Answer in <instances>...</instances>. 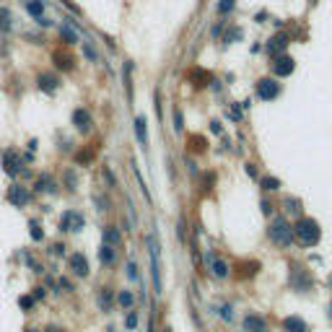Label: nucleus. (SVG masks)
<instances>
[{"label": "nucleus", "mask_w": 332, "mask_h": 332, "mask_svg": "<svg viewBox=\"0 0 332 332\" xmlns=\"http://www.w3.org/2000/svg\"><path fill=\"white\" fill-rule=\"evenodd\" d=\"M213 182H216V174H210V171H208V174H202V190H210V187H213Z\"/></svg>", "instance_id": "37"}, {"label": "nucleus", "mask_w": 332, "mask_h": 332, "mask_svg": "<svg viewBox=\"0 0 332 332\" xmlns=\"http://www.w3.org/2000/svg\"><path fill=\"white\" fill-rule=\"evenodd\" d=\"M150 270H153V285H156V296L161 293V270H158V252L150 254Z\"/></svg>", "instance_id": "26"}, {"label": "nucleus", "mask_w": 332, "mask_h": 332, "mask_svg": "<svg viewBox=\"0 0 332 332\" xmlns=\"http://www.w3.org/2000/svg\"><path fill=\"white\" fill-rule=\"evenodd\" d=\"M91 156H94L91 148H88V150H81V153L75 156V161H78V164H88V161H91Z\"/></svg>", "instance_id": "36"}, {"label": "nucleus", "mask_w": 332, "mask_h": 332, "mask_svg": "<svg viewBox=\"0 0 332 332\" xmlns=\"http://www.w3.org/2000/svg\"><path fill=\"white\" fill-rule=\"evenodd\" d=\"M270 210H273V208H270V202L262 200V213H270Z\"/></svg>", "instance_id": "49"}, {"label": "nucleus", "mask_w": 332, "mask_h": 332, "mask_svg": "<svg viewBox=\"0 0 332 332\" xmlns=\"http://www.w3.org/2000/svg\"><path fill=\"white\" fill-rule=\"evenodd\" d=\"M60 229H63V231H81L83 229V216L67 210V213L63 216V221H60Z\"/></svg>", "instance_id": "10"}, {"label": "nucleus", "mask_w": 332, "mask_h": 332, "mask_svg": "<svg viewBox=\"0 0 332 332\" xmlns=\"http://www.w3.org/2000/svg\"><path fill=\"white\" fill-rule=\"evenodd\" d=\"M67 265H70V270L78 278H86L88 275V260L83 257L81 252H75V254H70V260H67Z\"/></svg>", "instance_id": "13"}, {"label": "nucleus", "mask_w": 332, "mask_h": 332, "mask_svg": "<svg viewBox=\"0 0 332 332\" xmlns=\"http://www.w3.org/2000/svg\"><path fill=\"white\" fill-rule=\"evenodd\" d=\"M26 332H36V330H26Z\"/></svg>", "instance_id": "55"}, {"label": "nucleus", "mask_w": 332, "mask_h": 332, "mask_svg": "<svg viewBox=\"0 0 332 332\" xmlns=\"http://www.w3.org/2000/svg\"><path fill=\"white\" fill-rule=\"evenodd\" d=\"M283 205H285V210H291V213H299L301 210V202L296 198H283Z\"/></svg>", "instance_id": "32"}, {"label": "nucleus", "mask_w": 332, "mask_h": 332, "mask_svg": "<svg viewBox=\"0 0 332 332\" xmlns=\"http://www.w3.org/2000/svg\"><path fill=\"white\" fill-rule=\"evenodd\" d=\"M5 198H8V202L13 208H26L29 200H32V192H29L24 184H11L8 192H5Z\"/></svg>", "instance_id": "5"}, {"label": "nucleus", "mask_w": 332, "mask_h": 332, "mask_svg": "<svg viewBox=\"0 0 332 332\" xmlns=\"http://www.w3.org/2000/svg\"><path fill=\"white\" fill-rule=\"evenodd\" d=\"M36 88H39L42 94H55L60 88V78L52 73H39L36 75Z\"/></svg>", "instance_id": "9"}, {"label": "nucleus", "mask_w": 332, "mask_h": 332, "mask_svg": "<svg viewBox=\"0 0 332 332\" xmlns=\"http://www.w3.org/2000/svg\"><path fill=\"white\" fill-rule=\"evenodd\" d=\"M208 265H210V273H213L216 278H226V275H229V265H226L223 260L210 257V260H208Z\"/></svg>", "instance_id": "22"}, {"label": "nucleus", "mask_w": 332, "mask_h": 332, "mask_svg": "<svg viewBox=\"0 0 332 332\" xmlns=\"http://www.w3.org/2000/svg\"><path fill=\"white\" fill-rule=\"evenodd\" d=\"M18 306H21V309H32V306H34V299H32V296H21V299H18Z\"/></svg>", "instance_id": "39"}, {"label": "nucleus", "mask_w": 332, "mask_h": 332, "mask_svg": "<svg viewBox=\"0 0 332 332\" xmlns=\"http://www.w3.org/2000/svg\"><path fill=\"white\" fill-rule=\"evenodd\" d=\"M316 3H319V0H309V5H316Z\"/></svg>", "instance_id": "51"}, {"label": "nucleus", "mask_w": 332, "mask_h": 332, "mask_svg": "<svg viewBox=\"0 0 332 332\" xmlns=\"http://www.w3.org/2000/svg\"><path fill=\"white\" fill-rule=\"evenodd\" d=\"M112 306H115V291H112V288H101L99 291V309H101V312H109Z\"/></svg>", "instance_id": "20"}, {"label": "nucleus", "mask_w": 332, "mask_h": 332, "mask_svg": "<svg viewBox=\"0 0 332 332\" xmlns=\"http://www.w3.org/2000/svg\"><path fill=\"white\" fill-rule=\"evenodd\" d=\"M24 8H26L29 16L39 18V16H44V0H26V3H24Z\"/></svg>", "instance_id": "24"}, {"label": "nucleus", "mask_w": 332, "mask_h": 332, "mask_svg": "<svg viewBox=\"0 0 332 332\" xmlns=\"http://www.w3.org/2000/svg\"><path fill=\"white\" fill-rule=\"evenodd\" d=\"M127 275H130V278H138V265H135V262H127Z\"/></svg>", "instance_id": "43"}, {"label": "nucleus", "mask_w": 332, "mask_h": 332, "mask_svg": "<svg viewBox=\"0 0 332 332\" xmlns=\"http://www.w3.org/2000/svg\"><path fill=\"white\" fill-rule=\"evenodd\" d=\"M190 150L192 153H205L208 150V143H205V138H202V135H190Z\"/></svg>", "instance_id": "27"}, {"label": "nucleus", "mask_w": 332, "mask_h": 332, "mask_svg": "<svg viewBox=\"0 0 332 332\" xmlns=\"http://www.w3.org/2000/svg\"><path fill=\"white\" fill-rule=\"evenodd\" d=\"M229 115H231V119H241V107L236 104V107H233V109L229 112Z\"/></svg>", "instance_id": "45"}, {"label": "nucleus", "mask_w": 332, "mask_h": 332, "mask_svg": "<svg viewBox=\"0 0 332 332\" xmlns=\"http://www.w3.org/2000/svg\"><path fill=\"white\" fill-rule=\"evenodd\" d=\"M330 291H332V275H330Z\"/></svg>", "instance_id": "54"}, {"label": "nucleus", "mask_w": 332, "mask_h": 332, "mask_svg": "<svg viewBox=\"0 0 332 332\" xmlns=\"http://www.w3.org/2000/svg\"><path fill=\"white\" fill-rule=\"evenodd\" d=\"M47 332H63V330H60V327H50Z\"/></svg>", "instance_id": "50"}, {"label": "nucleus", "mask_w": 332, "mask_h": 332, "mask_svg": "<svg viewBox=\"0 0 332 332\" xmlns=\"http://www.w3.org/2000/svg\"><path fill=\"white\" fill-rule=\"evenodd\" d=\"M52 63H55L57 70H73L75 60H73L70 52H65V50H55V52H52Z\"/></svg>", "instance_id": "11"}, {"label": "nucleus", "mask_w": 332, "mask_h": 332, "mask_svg": "<svg viewBox=\"0 0 332 332\" xmlns=\"http://www.w3.org/2000/svg\"><path fill=\"white\" fill-rule=\"evenodd\" d=\"M73 125L78 127L81 133H88V130H91V125H94V119L83 107H78V109H73Z\"/></svg>", "instance_id": "12"}, {"label": "nucleus", "mask_w": 332, "mask_h": 332, "mask_svg": "<svg viewBox=\"0 0 332 332\" xmlns=\"http://www.w3.org/2000/svg\"><path fill=\"white\" fill-rule=\"evenodd\" d=\"M133 130H135V138H138L140 148H148V130H146V117L138 115L133 122Z\"/></svg>", "instance_id": "15"}, {"label": "nucleus", "mask_w": 332, "mask_h": 332, "mask_svg": "<svg viewBox=\"0 0 332 332\" xmlns=\"http://www.w3.org/2000/svg\"><path fill=\"white\" fill-rule=\"evenodd\" d=\"M296 70V63H293L291 55H285V52H281V55L273 57V73L278 75V78H288V75Z\"/></svg>", "instance_id": "6"}, {"label": "nucleus", "mask_w": 332, "mask_h": 332, "mask_svg": "<svg viewBox=\"0 0 332 332\" xmlns=\"http://www.w3.org/2000/svg\"><path fill=\"white\" fill-rule=\"evenodd\" d=\"M26 164V158H21L16 150H5L3 153V171L5 174H18V171H24L21 166Z\"/></svg>", "instance_id": "8"}, {"label": "nucleus", "mask_w": 332, "mask_h": 332, "mask_svg": "<svg viewBox=\"0 0 332 332\" xmlns=\"http://www.w3.org/2000/svg\"><path fill=\"white\" fill-rule=\"evenodd\" d=\"M99 260H101V265H115V260H117L115 247H112V244H101V249H99Z\"/></svg>", "instance_id": "23"}, {"label": "nucleus", "mask_w": 332, "mask_h": 332, "mask_svg": "<svg viewBox=\"0 0 332 332\" xmlns=\"http://www.w3.org/2000/svg\"><path fill=\"white\" fill-rule=\"evenodd\" d=\"M65 184H67V190H75V174L73 171H65Z\"/></svg>", "instance_id": "41"}, {"label": "nucleus", "mask_w": 332, "mask_h": 332, "mask_svg": "<svg viewBox=\"0 0 332 332\" xmlns=\"http://www.w3.org/2000/svg\"><path fill=\"white\" fill-rule=\"evenodd\" d=\"M135 324H138V312H130V314H127V319H125V327L133 330Z\"/></svg>", "instance_id": "38"}, {"label": "nucleus", "mask_w": 332, "mask_h": 332, "mask_svg": "<svg viewBox=\"0 0 332 332\" xmlns=\"http://www.w3.org/2000/svg\"><path fill=\"white\" fill-rule=\"evenodd\" d=\"M83 52H86L88 60H99V55H96V50L91 47V44H83Z\"/></svg>", "instance_id": "40"}, {"label": "nucleus", "mask_w": 332, "mask_h": 332, "mask_svg": "<svg viewBox=\"0 0 332 332\" xmlns=\"http://www.w3.org/2000/svg\"><path fill=\"white\" fill-rule=\"evenodd\" d=\"M60 36H63V42H65V44H75V42L81 39L78 32L73 29V21H70V18H67V24L60 26Z\"/></svg>", "instance_id": "16"}, {"label": "nucleus", "mask_w": 332, "mask_h": 332, "mask_svg": "<svg viewBox=\"0 0 332 332\" xmlns=\"http://www.w3.org/2000/svg\"><path fill=\"white\" fill-rule=\"evenodd\" d=\"M104 244H112V247L119 244V231H117V226H107V229H104Z\"/></svg>", "instance_id": "28"}, {"label": "nucleus", "mask_w": 332, "mask_h": 332, "mask_svg": "<svg viewBox=\"0 0 332 332\" xmlns=\"http://www.w3.org/2000/svg\"><path fill=\"white\" fill-rule=\"evenodd\" d=\"M293 236H296L304 247H316L322 239V229L314 218H299L293 226Z\"/></svg>", "instance_id": "1"}, {"label": "nucleus", "mask_w": 332, "mask_h": 332, "mask_svg": "<svg viewBox=\"0 0 332 332\" xmlns=\"http://www.w3.org/2000/svg\"><path fill=\"white\" fill-rule=\"evenodd\" d=\"M247 174H249V177H257V169H254V164H247Z\"/></svg>", "instance_id": "47"}, {"label": "nucleus", "mask_w": 332, "mask_h": 332, "mask_svg": "<svg viewBox=\"0 0 332 332\" xmlns=\"http://www.w3.org/2000/svg\"><path fill=\"white\" fill-rule=\"evenodd\" d=\"M330 319H332V304H330Z\"/></svg>", "instance_id": "53"}, {"label": "nucleus", "mask_w": 332, "mask_h": 332, "mask_svg": "<svg viewBox=\"0 0 332 332\" xmlns=\"http://www.w3.org/2000/svg\"><path fill=\"white\" fill-rule=\"evenodd\" d=\"M233 8H236V0H218V3H216V13H218V16H229Z\"/></svg>", "instance_id": "29"}, {"label": "nucleus", "mask_w": 332, "mask_h": 332, "mask_svg": "<svg viewBox=\"0 0 332 332\" xmlns=\"http://www.w3.org/2000/svg\"><path fill=\"white\" fill-rule=\"evenodd\" d=\"M164 332H174V330H171V327H164Z\"/></svg>", "instance_id": "52"}, {"label": "nucleus", "mask_w": 332, "mask_h": 332, "mask_svg": "<svg viewBox=\"0 0 332 332\" xmlns=\"http://www.w3.org/2000/svg\"><path fill=\"white\" fill-rule=\"evenodd\" d=\"M36 21H39V26H44V29H47V26H52V24H55V21H50V18H44V16H39V18H36Z\"/></svg>", "instance_id": "46"}, {"label": "nucleus", "mask_w": 332, "mask_h": 332, "mask_svg": "<svg viewBox=\"0 0 332 332\" xmlns=\"http://www.w3.org/2000/svg\"><path fill=\"white\" fill-rule=\"evenodd\" d=\"M283 330L285 332H306V322L301 316H285L283 319Z\"/></svg>", "instance_id": "17"}, {"label": "nucleus", "mask_w": 332, "mask_h": 332, "mask_svg": "<svg viewBox=\"0 0 332 332\" xmlns=\"http://www.w3.org/2000/svg\"><path fill=\"white\" fill-rule=\"evenodd\" d=\"M241 36H244V32H241L239 26H229V29L223 32L221 42H223V44H233V42H241Z\"/></svg>", "instance_id": "25"}, {"label": "nucleus", "mask_w": 332, "mask_h": 332, "mask_svg": "<svg viewBox=\"0 0 332 332\" xmlns=\"http://www.w3.org/2000/svg\"><path fill=\"white\" fill-rule=\"evenodd\" d=\"M122 81H125L127 99H133V63L130 60H125V65H122Z\"/></svg>", "instance_id": "18"}, {"label": "nucleus", "mask_w": 332, "mask_h": 332, "mask_svg": "<svg viewBox=\"0 0 332 332\" xmlns=\"http://www.w3.org/2000/svg\"><path fill=\"white\" fill-rule=\"evenodd\" d=\"M260 187H262V190H267V192H273V190H278V187H281V179H275V177H262V179H260Z\"/></svg>", "instance_id": "31"}, {"label": "nucleus", "mask_w": 332, "mask_h": 332, "mask_svg": "<svg viewBox=\"0 0 332 332\" xmlns=\"http://www.w3.org/2000/svg\"><path fill=\"white\" fill-rule=\"evenodd\" d=\"M177 231H179V239L184 241V218H182V216H179V226H177Z\"/></svg>", "instance_id": "44"}, {"label": "nucleus", "mask_w": 332, "mask_h": 332, "mask_svg": "<svg viewBox=\"0 0 332 332\" xmlns=\"http://www.w3.org/2000/svg\"><path fill=\"white\" fill-rule=\"evenodd\" d=\"M11 29H13V13H11V8L0 5V34H8Z\"/></svg>", "instance_id": "19"}, {"label": "nucleus", "mask_w": 332, "mask_h": 332, "mask_svg": "<svg viewBox=\"0 0 332 332\" xmlns=\"http://www.w3.org/2000/svg\"><path fill=\"white\" fill-rule=\"evenodd\" d=\"M29 231H32V236H34V241H42L44 239V233H42V229H39V223H29Z\"/></svg>", "instance_id": "35"}, {"label": "nucleus", "mask_w": 332, "mask_h": 332, "mask_svg": "<svg viewBox=\"0 0 332 332\" xmlns=\"http://www.w3.org/2000/svg\"><path fill=\"white\" fill-rule=\"evenodd\" d=\"M210 133H216V135H223V125L218 122V119H213V122H210Z\"/></svg>", "instance_id": "42"}, {"label": "nucleus", "mask_w": 332, "mask_h": 332, "mask_svg": "<svg viewBox=\"0 0 332 332\" xmlns=\"http://www.w3.org/2000/svg\"><path fill=\"white\" fill-rule=\"evenodd\" d=\"M254 94H257L260 101H273L281 96V83L273 81V78H260L254 83Z\"/></svg>", "instance_id": "3"}, {"label": "nucleus", "mask_w": 332, "mask_h": 332, "mask_svg": "<svg viewBox=\"0 0 332 332\" xmlns=\"http://www.w3.org/2000/svg\"><path fill=\"white\" fill-rule=\"evenodd\" d=\"M241 327H244V332H267V322L257 314H247Z\"/></svg>", "instance_id": "14"}, {"label": "nucleus", "mask_w": 332, "mask_h": 332, "mask_svg": "<svg viewBox=\"0 0 332 332\" xmlns=\"http://www.w3.org/2000/svg\"><path fill=\"white\" fill-rule=\"evenodd\" d=\"M221 32H223V24H216V26H213V32H210V34H213V36H218Z\"/></svg>", "instance_id": "48"}, {"label": "nucleus", "mask_w": 332, "mask_h": 332, "mask_svg": "<svg viewBox=\"0 0 332 332\" xmlns=\"http://www.w3.org/2000/svg\"><path fill=\"white\" fill-rule=\"evenodd\" d=\"M267 236H270V241H273V244H278V247H288L291 241H293V226L285 221L283 216H275L273 221H270Z\"/></svg>", "instance_id": "2"}, {"label": "nucleus", "mask_w": 332, "mask_h": 332, "mask_svg": "<svg viewBox=\"0 0 332 332\" xmlns=\"http://www.w3.org/2000/svg\"><path fill=\"white\" fill-rule=\"evenodd\" d=\"M291 288H296V291H312L314 288L312 273L304 270L301 265H291Z\"/></svg>", "instance_id": "4"}, {"label": "nucleus", "mask_w": 332, "mask_h": 332, "mask_svg": "<svg viewBox=\"0 0 332 332\" xmlns=\"http://www.w3.org/2000/svg\"><path fill=\"white\" fill-rule=\"evenodd\" d=\"M288 44H291V36L288 34H285V32H278V34H273V36H270V39H267V55H281V52H285V50H288Z\"/></svg>", "instance_id": "7"}, {"label": "nucleus", "mask_w": 332, "mask_h": 332, "mask_svg": "<svg viewBox=\"0 0 332 332\" xmlns=\"http://www.w3.org/2000/svg\"><path fill=\"white\" fill-rule=\"evenodd\" d=\"M241 267H244V273H241V275H244V278H249V275H254V273H257V270H260V262H244V265H241Z\"/></svg>", "instance_id": "34"}, {"label": "nucleus", "mask_w": 332, "mask_h": 332, "mask_svg": "<svg viewBox=\"0 0 332 332\" xmlns=\"http://www.w3.org/2000/svg\"><path fill=\"white\" fill-rule=\"evenodd\" d=\"M117 304L122 306V309H130L133 304H135V296L130 291H119V296H117Z\"/></svg>", "instance_id": "30"}, {"label": "nucleus", "mask_w": 332, "mask_h": 332, "mask_svg": "<svg viewBox=\"0 0 332 332\" xmlns=\"http://www.w3.org/2000/svg\"><path fill=\"white\" fill-rule=\"evenodd\" d=\"M34 190L36 192H52V190H55V179H52L50 174H39V177H36V182H34Z\"/></svg>", "instance_id": "21"}, {"label": "nucleus", "mask_w": 332, "mask_h": 332, "mask_svg": "<svg viewBox=\"0 0 332 332\" xmlns=\"http://www.w3.org/2000/svg\"><path fill=\"white\" fill-rule=\"evenodd\" d=\"M174 130L177 133L184 130V115H182V109H177V107H174Z\"/></svg>", "instance_id": "33"}]
</instances>
